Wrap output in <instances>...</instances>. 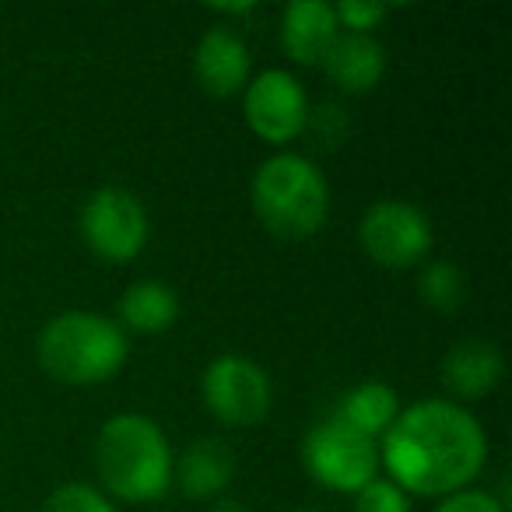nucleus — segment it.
I'll return each mask as SVG.
<instances>
[{
	"mask_svg": "<svg viewBox=\"0 0 512 512\" xmlns=\"http://www.w3.org/2000/svg\"><path fill=\"white\" fill-rule=\"evenodd\" d=\"M484 463V425L446 397L400 407L390 432L379 439V467L411 498H446L474 488Z\"/></svg>",
	"mask_w": 512,
	"mask_h": 512,
	"instance_id": "nucleus-1",
	"label": "nucleus"
},
{
	"mask_svg": "<svg viewBox=\"0 0 512 512\" xmlns=\"http://www.w3.org/2000/svg\"><path fill=\"white\" fill-rule=\"evenodd\" d=\"M172 453L169 435L155 418L137 411H120L102 421L92 446V467L109 502L148 505L169 495L172 488Z\"/></svg>",
	"mask_w": 512,
	"mask_h": 512,
	"instance_id": "nucleus-2",
	"label": "nucleus"
},
{
	"mask_svg": "<svg viewBox=\"0 0 512 512\" xmlns=\"http://www.w3.org/2000/svg\"><path fill=\"white\" fill-rule=\"evenodd\" d=\"M249 204L256 221L278 239H309L330 218V183L313 158L299 151H274L249 179Z\"/></svg>",
	"mask_w": 512,
	"mask_h": 512,
	"instance_id": "nucleus-3",
	"label": "nucleus"
},
{
	"mask_svg": "<svg viewBox=\"0 0 512 512\" xmlns=\"http://www.w3.org/2000/svg\"><path fill=\"white\" fill-rule=\"evenodd\" d=\"M130 341L113 316L71 309L53 320L36 337V358L50 379L64 386H99L120 376L127 365Z\"/></svg>",
	"mask_w": 512,
	"mask_h": 512,
	"instance_id": "nucleus-4",
	"label": "nucleus"
},
{
	"mask_svg": "<svg viewBox=\"0 0 512 512\" xmlns=\"http://www.w3.org/2000/svg\"><path fill=\"white\" fill-rule=\"evenodd\" d=\"M302 467L320 488L355 495L379 477V442L344 425L337 414H327L302 439Z\"/></svg>",
	"mask_w": 512,
	"mask_h": 512,
	"instance_id": "nucleus-5",
	"label": "nucleus"
},
{
	"mask_svg": "<svg viewBox=\"0 0 512 512\" xmlns=\"http://www.w3.org/2000/svg\"><path fill=\"white\" fill-rule=\"evenodd\" d=\"M200 400L218 425L235 428V432L256 428L264 425L274 404L271 376L249 355L225 351L207 362L204 376H200Z\"/></svg>",
	"mask_w": 512,
	"mask_h": 512,
	"instance_id": "nucleus-6",
	"label": "nucleus"
},
{
	"mask_svg": "<svg viewBox=\"0 0 512 512\" xmlns=\"http://www.w3.org/2000/svg\"><path fill=\"white\" fill-rule=\"evenodd\" d=\"M81 242L106 264H130L144 253L151 218L141 197L123 186H99L88 193L78 214Z\"/></svg>",
	"mask_w": 512,
	"mask_h": 512,
	"instance_id": "nucleus-7",
	"label": "nucleus"
},
{
	"mask_svg": "<svg viewBox=\"0 0 512 512\" xmlns=\"http://www.w3.org/2000/svg\"><path fill=\"white\" fill-rule=\"evenodd\" d=\"M432 218L411 200H376L358 221V246L386 271L421 267L432 253Z\"/></svg>",
	"mask_w": 512,
	"mask_h": 512,
	"instance_id": "nucleus-8",
	"label": "nucleus"
},
{
	"mask_svg": "<svg viewBox=\"0 0 512 512\" xmlns=\"http://www.w3.org/2000/svg\"><path fill=\"white\" fill-rule=\"evenodd\" d=\"M309 95L302 81L292 71L281 67H267V71L253 74L242 92V116L246 127L271 148L288 151V144L306 137L309 123Z\"/></svg>",
	"mask_w": 512,
	"mask_h": 512,
	"instance_id": "nucleus-9",
	"label": "nucleus"
},
{
	"mask_svg": "<svg viewBox=\"0 0 512 512\" xmlns=\"http://www.w3.org/2000/svg\"><path fill=\"white\" fill-rule=\"evenodd\" d=\"M253 78L246 39L228 25H214L193 46V81L211 99H235Z\"/></svg>",
	"mask_w": 512,
	"mask_h": 512,
	"instance_id": "nucleus-10",
	"label": "nucleus"
},
{
	"mask_svg": "<svg viewBox=\"0 0 512 512\" xmlns=\"http://www.w3.org/2000/svg\"><path fill=\"white\" fill-rule=\"evenodd\" d=\"M442 386H446L453 404H474V400H484L498 390L505 376V358L502 351L495 348L484 337H463L453 348L442 355Z\"/></svg>",
	"mask_w": 512,
	"mask_h": 512,
	"instance_id": "nucleus-11",
	"label": "nucleus"
},
{
	"mask_svg": "<svg viewBox=\"0 0 512 512\" xmlns=\"http://www.w3.org/2000/svg\"><path fill=\"white\" fill-rule=\"evenodd\" d=\"M235 477V453L218 435L193 439L172 463V484H179L190 502H214L228 491Z\"/></svg>",
	"mask_w": 512,
	"mask_h": 512,
	"instance_id": "nucleus-12",
	"label": "nucleus"
},
{
	"mask_svg": "<svg viewBox=\"0 0 512 512\" xmlns=\"http://www.w3.org/2000/svg\"><path fill=\"white\" fill-rule=\"evenodd\" d=\"M320 71L334 88L344 95H365L379 88L386 74V50L376 36H362V32H337L330 43L327 57H323Z\"/></svg>",
	"mask_w": 512,
	"mask_h": 512,
	"instance_id": "nucleus-13",
	"label": "nucleus"
},
{
	"mask_svg": "<svg viewBox=\"0 0 512 512\" xmlns=\"http://www.w3.org/2000/svg\"><path fill=\"white\" fill-rule=\"evenodd\" d=\"M337 32H341V25H337L334 4H327V0H295L281 15V50L292 64L320 67Z\"/></svg>",
	"mask_w": 512,
	"mask_h": 512,
	"instance_id": "nucleus-14",
	"label": "nucleus"
},
{
	"mask_svg": "<svg viewBox=\"0 0 512 512\" xmlns=\"http://www.w3.org/2000/svg\"><path fill=\"white\" fill-rule=\"evenodd\" d=\"M179 320V295L165 281L144 278L134 281L116 302V323L123 334L137 337H158L172 330Z\"/></svg>",
	"mask_w": 512,
	"mask_h": 512,
	"instance_id": "nucleus-15",
	"label": "nucleus"
},
{
	"mask_svg": "<svg viewBox=\"0 0 512 512\" xmlns=\"http://www.w3.org/2000/svg\"><path fill=\"white\" fill-rule=\"evenodd\" d=\"M334 414L344 421V425L355 428V432H362V435H369L372 442H379L386 432H390L393 421H397L400 393L393 390L390 383H383V379H365V383L351 386V390L344 393Z\"/></svg>",
	"mask_w": 512,
	"mask_h": 512,
	"instance_id": "nucleus-16",
	"label": "nucleus"
},
{
	"mask_svg": "<svg viewBox=\"0 0 512 512\" xmlns=\"http://www.w3.org/2000/svg\"><path fill=\"white\" fill-rule=\"evenodd\" d=\"M470 281L467 271L456 267L453 260H425L418 271V299L425 309L439 316H453L467 306Z\"/></svg>",
	"mask_w": 512,
	"mask_h": 512,
	"instance_id": "nucleus-17",
	"label": "nucleus"
},
{
	"mask_svg": "<svg viewBox=\"0 0 512 512\" xmlns=\"http://www.w3.org/2000/svg\"><path fill=\"white\" fill-rule=\"evenodd\" d=\"M43 512H120V509L95 484L67 481L50 491V498L43 502Z\"/></svg>",
	"mask_w": 512,
	"mask_h": 512,
	"instance_id": "nucleus-18",
	"label": "nucleus"
},
{
	"mask_svg": "<svg viewBox=\"0 0 512 512\" xmlns=\"http://www.w3.org/2000/svg\"><path fill=\"white\" fill-rule=\"evenodd\" d=\"M334 15L341 32L372 36L390 18V4H383V0H341V4H334Z\"/></svg>",
	"mask_w": 512,
	"mask_h": 512,
	"instance_id": "nucleus-19",
	"label": "nucleus"
},
{
	"mask_svg": "<svg viewBox=\"0 0 512 512\" xmlns=\"http://www.w3.org/2000/svg\"><path fill=\"white\" fill-rule=\"evenodd\" d=\"M355 512H411V495L400 491L390 477H372L355 491Z\"/></svg>",
	"mask_w": 512,
	"mask_h": 512,
	"instance_id": "nucleus-20",
	"label": "nucleus"
},
{
	"mask_svg": "<svg viewBox=\"0 0 512 512\" xmlns=\"http://www.w3.org/2000/svg\"><path fill=\"white\" fill-rule=\"evenodd\" d=\"M306 134L316 137L323 148H334L348 137V116L341 113V106H320V109H309V123H306Z\"/></svg>",
	"mask_w": 512,
	"mask_h": 512,
	"instance_id": "nucleus-21",
	"label": "nucleus"
},
{
	"mask_svg": "<svg viewBox=\"0 0 512 512\" xmlns=\"http://www.w3.org/2000/svg\"><path fill=\"white\" fill-rule=\"evenodd\" d=\"M432 512H505V502L491 491H481V488H463L456 495H446L439 498Z\"/></svg>",
	"mask_w": 512,
	"mask_h": 512,
	"instance_id": "nucleus-22",
	"label": "nucleus"
},
{
	"mask_svg": "<svg viewBox=\"0 0 512 512\" xmlns=\"http://www.w3.org/2000/svg\"><path fill=\"white\" fill-rule=\"evenodd\" d=\"M211 512H249L242 502H235V498H221V502L211 505Z\"/></svg>",
	"mask_w": 512,
	"mask_h": 512,
	"instance_id": "nucleus-23",
	"label": "nucleus"
},
{
	"mask_svg": "<svg viewBox=\"0 0 512 512\" xmlns=\"http://www.w3.org/2000/svg\"><path fill=\"white\" fill-rule=\"evenodd\" d=\"M214 11H218V15H249V11H253V4H218V8H214Z\"/></svg>",
	"mask_w": 512,
	"mask_h": 512,
	"instance_id": "nucleus-24",
	"label": "nucleus"
},
{
	"mask_svg": "<svg viewBox=\"0 0 512 512\" xmlns=\"http://www.w3.org/2000/svg\"><path fill=\"white\" fill-rule=\"evenodd\" d=\"M302 512H316V509H302Z\"/></svg>",
	"mask_w": 512,
	"mask_h": 512,
	"instance_id": "nucleus-25",
	"label": "nucleus"
}]
</instances>
